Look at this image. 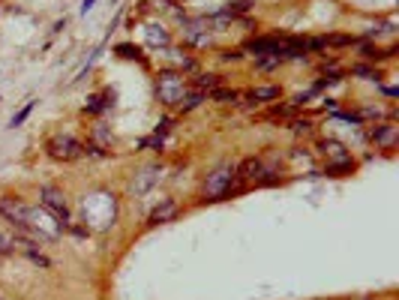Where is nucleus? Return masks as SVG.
I'll use <instances>...</instances> for the list:
<instances>
[{
	"instance_id": "nucleus-1",
	"label": "nucleus",
	"mask_w": 399,
	"mask_h": 300,
	"mask_svg": "<svg viewBox=\"0 0 399 300\" xmlns=\"http://www.w3.org/2000/svg\"><path fill=\"white\" fill-rule=\"evenodd\" d=\"M279 171H283V159L279 153H261V157H247L238 166V184L247 189L252 186H276Z\"/></svg>"
},
{
	"instance_id": "nucleus-2",
	"label": "nucleus",
	"mask_w": 399,
	"mask_h": 300,
	"mask_svg": "<svg viewBox=\"0 0 399 300\" xmlns=\"http://www.w3.org/2000/svg\"><path fill=\"white\" fill-rule=\"evenodd\" d=\"M238 180V166L234 162H220L213 171H207L202 180V198L204 202H222L231 195V186Z\"/></svg>"
},
{
	"instance_id": "nucleus-3",
	"label": "nucleus",
	"mask_w": 399,
	"mask_h": 300,
	"mask_svg": "<svg viewBox=\"0 0 399 300\" xmlns=\"http://www.w3.org/2000/svg\"><path fill=\"white\" fill-rule=\"evenodd\" d=\"M186 94H189V81H186L184 72H175V69H159L157 72V96L166 108L180 105Z\"/></svg>"
},
{
	"instance_id": "nucleus-4",
	"label": "nucleus",
	"mask_w": 399,
	"mask_h": 300,
	"mask_svg": "<svg viewBox=\"0 0 399 300\" xmlns=\"http://www.w3.org/2000/svg\"><path fill=\"white\" fill-rule=\"evenodd\" d=\"M180 39L193 48H211L213 45V24L211 15H195L180 21Z\"/></svg>"
},
{
	"instance_id": "nucleus-5",
	"label": "nucleus",
	"mask_w": 399,
	"mask_h": 300,
	"mask_svg": "<svg viewBox=\"0 0 399 300\" xmlns=\"http://www.w3.org/2000/svg\"><path fill=\"white\" fill-rule=\"evenodd\" d=\"M45 153L57 162H76L85 157V141H78L76 135L69 132H54L48 141H45Z\"/></svg>"
},
{
	"instance_id": "nucleus-6",
	"label": "nucleus",
	"mask_w": 399,
	"mask_h": 300,
	"mask_svg": "<svg viewBox=\"0 0 399 300\" xmlns=\"http://www.w3.org/2000/svg\"><path fill=\"white\" fill-rule=\"evenodd\" d=\"M39 204H42V211H48L54 220H57L60 225V231H66L69 229V202H66V193H63L60 186H42L39 189Z\"/></svg>"
},
{
	"instance_id": "nucleus-7",
	"label": "nucleus",
	"mask_w": 399,
	"mask_h": 300,
	"mask_svg": "<svg viewBox=\"0 0 399 300\" xmlns=\"http://www.w3.org/2000/svg\"><path fill=\"white\" fill-rule=\"evenodd\" d=\"M279 48H283V36L267 33V36H252V39H247L240 51H247L258 60V58H267V54H276L279 58Z\"/></svg>"
},
{
	"instance_id": "nucleus-8",
	"label": "nucleus",
	"mask_w": 399,
	"mask_h": 300,
	"mask_svg": "<svg viewBox=\"0 0 399 300\" xmlns=\"http://www.w3.org/2000/svg\"><path fill=\"white\" fill-rule=\"evenodd\" d=\"M369 139L375 141V148H382V150H393V148H396V141H399V126L391 123V121H382V123L369 126Z\"/></svg>"
},
{
	"instance_id": "nucleus-9",
	"label": "nucleus",
	"mask_w": 399,
	"mask_h": 300,
	"mask_svg": "<svg viewBox=\"0 0 399 300\" xmlns=\"http://www.w3.org/2000/svg\"><path fill=\"white\" fill-rule=\"evenodd\" d=\"M159 177H162V166H159V162H153V166L141 168L139 175L132 177V184H130V193H132V195H144V193H148V189H150L153 184H157Z\"/></svg>"
},
{
	"instance_id": "nucleus-10",
	"label": "nucleus",
	"mask_w": 399,
	"mask_h": 300,
	"mask_svg": "<svg viewBox=\"0 0 399 300\" xmlns=\"http://www.w3.org/2000/svg\"><path fill=\"white\" fill-rule=\"evenodd\" d=\"M144 42H148V48L162 51V48H168V45H171V30L166 24H159V21L144 24Z\"/></svg>"
},
{
	"instance_id": "nucleus-11",
	"label": "nucleus",
	"mask_w": 399,
	"mask_h": 300,
	"mask_svg": "<svg viewBox=\"0 0 399 300\" xmlns=\"http://www.w3.org/2000/svg\"><path fill=\"white\" fill-rule=\"evenodd\" d=\"M162 54H166V60H168V67L166 69H175V72H195L198 69V63H195V58L193 54H186V51H180V48H162Z\"/></svg>"
},
{
	"instance_id": "nucleus-12",
	"label": "nucleus",
	"mask_w": 399,
	"mask_h": 300,
	"mask_svg": "<svg viewBox=\"0 0 399 300\" xmlns=\"http://www.w3.org/2000/svg\"><path fill=\"white\" fill-rule=\"evenodd\" d=\"M177 213H180V204L175 202V198H162V202L150 211L148 225H150V229H157V225H162V222H171Z\"/></svg>"
},
{
	"instance_id": "nucleus-13",
	"label": "nucleus",
	"mask_w": 399,
	"mask_h": 300,
	"mask_svg": "<svg viewBox=\"0 0 399 300\" xmlns=\"http://www.w3.org/2000/svg\"><path fill=\"white\" fill-rule=\"evenodd\" d=\"M315 150H319V157H321L324 162H342V159L351 157L346 144L337 141V139H321L319 144H315Z\"/></svg>"
},
{
	"instance_id": "nucleus-14",
	"label": "nucleus",
	"mask_w": 399,
	"mask_h": 300,
	"mask_svg": "<svg viewBox=\"0 0 399 300\" xmlns=\"http://www.w3.org/2000/svg\"><path fill=\"white\" fill-rule=\"evenodd\" d=\"M114 108V90H99V94H90L87 96V105H85V114H103V112H112Z\"/></svg>"
},
{
	"instance_id": "nucleus-15",
	"label": "nucleus",
	"mask_w": 399,
	"mask_h": 300,
	"mask_svg": "<svg viewBox=\"0 0 399 300\" xmlns=\"http://www.w3.org/2000/svg\"><path fill=\"white\" fill-rule=\"evenodd\" d=\"M396 45H387V48H378V45L373 42H360V58L369 60V63H378V60H391L396 58Z\"/></svg>"
},
{
	"instance_id": "nucleus-16",
	"label": "nucleus",
	"mask_w": 399,
	"mask_h": 300,
	"mask_svg": "<svg viewBox=\"0 0 399 300\" xmlns=\"http://www.w3.org/2000/svg\"><path fill=\"white\" fill-rule=\"evenodd\" d=\"M279 96H283V87H276V85L247 90V99H252V103H274V99H279Z\"/></svg>"
},
{
	"instance_id": "nucleus-17",
	"label": "nucleus",
	"mask_w": 399,
	"mask_h": 300,
	"mask_svg": "<svg viewBox=\"0 0 399 300\" xmlns=\"http://www.w3.org/2000/svg\"><path fill=\"white\" fill-rule=\"evenodd\" d=\"M114 54H121L123 60H135V63H141L144 69H150V60L141 54L139 45H130V42H121V45H114Z\"/></svg>"
},
{
	"instance_id": "nucleus-18",
	"label": "nucleus",
	"mask_w": 399,
	"mask_h": 300,
	"mask_svg": "<svg viewBox=\"0 0 399 300\" xmlns=\"http://www.w3.org/2000/svg\"><path fill=\"white\" fill-rule=\"evenodd\" d=\"M355 171H357L355 157H348L342 162H328V166H324V175H330V177H346V175H355Z\"/></svg>"
},
{
	"instance_id": "nucleus-19",
	"label": "nucleus",
	"mask_w": 399,
	"mask_h": 300,
	"mask_svg": "<svg viewBox=\"0 0 399 300\" xmlns=\"http://www.w3.org/2000/svg\"><path fill=\"white\" fill-rule=\"evenodd\" d=\"M193 85H195V90H202V94H204V90H216V87H222V85H225V78H222V76H216V72H202V76H198V78L193 81Z\"/></svg>"
},
{
	"instance_id": "nucleus-20",
	"label": "nucleus",
	"mask_w": 399,
	"mask_h": 300,
	"mask_svg": "<svg viewBox=\"0 0 399 300\" xmlns=\"http://www.w3.org/2000/svg\"><path fill=\"white\" fill-rule=\"evenodd\" d=\"M211 99L213 103H220V105H238V99H240V90H229V87H216V90H211Z\"/></svg>"
},
{
	"instance_id": "nucleus-21",
	"label": "nucleus",
	"mask_w": 399,
	"mask_h": 300,
	"mask_svg": "<svg viewBox=\"0 0 399 300\" xmlns=\"http://www.w3.org/2000/svg\"><path fill=\"white\" fill-rule=\"evenodd\" d=\"M360 42L357 36H351V33H328L324 36V45H333V48H342V45H355Z\"/></svg>"
},
{
	"instance_id": "nucleus-22",
	"label": "nucleus",
	"mask_w": 399,
	"mask_h": 300,
	"mask_svg": "<svg viewBox=\"0 0 399 300\" xmlns=\"http://www.w3.org/2000/svg\"><path fill=\"white\" fill-rule=\"evenodd\" d=\"M202 103H204V94H202V90H193V94L184 96V103H180L177 108H180L184 114H189V112H195V108L202 105Z\"/></svg>"
},
{
	"instance_id": "nucleus-23",
	"label": "nucleus",
	"mask_w": 399,
	"mask_h": 300,
	"mask_svg": "<svg viewBox=\"0 0 399 300\" xmlns=\"http://www.w3.org/2000/svg\"><path fill=\"white\" fill-rule=\"evenodd\" d=\"M18 252V238L9 231H0V256H12Z\"/></svg>"
},
{
	"instance_id": "nucleus-24",
	"label": "nucleus",
	"mask_w": 399,
	"mask_h": 300,
	"mask_svg": "<svg viewBox=\"0 0 399 300\" xmlns=\"http://www.w3.org/2000/svg\"><path fill=\"white\" fill-rule=\"evenodd\" d=\"M351 76H360V78H366V81H382V72L373 69V67H366V63H360V67H351Z\"/></svg>"
},
{
	"instance_id": "nucleus-25",
	"label": "nucleus",
	"mask_w": 399,
	"mask_h": 300,
	"mask_svg": "<svg viewBox=\"0 0 399 300\" xmlns=\"http://www.w3.org/2000/svg\"><path fill=\"white\" fill-rule=\"evenodd\" d=\"M112 132L108 130H103V123H96L94 126V144H99V148H112Z\"/></svg>"
},
{
	"instance_id": "nucleus-26",
	"label": "nucleus",
	"mask_w": 399,
	"mask_h": 300,
	"mask_svg": "<svg viewBox=\"0 0 399 300\" xmlns=\"http://www.w3.org/2000/svg\"><path fill=\"white\" fill-rule=\"evenodd\" d=\"M33 105H36V99H27V103H24V108H21V112H18V114H12V121H9V126H12V130H15V126H21V123L27 121V117H30V112H33Z\"/></svg>"
},
{
	"instance_id": "nucleus-27",
	"label": "nucleus",
	"mask_w": 399,
	"mask_h": 300,
	"mask_svg": "<svg viewBox=\"0 0 399 300\" xmlns=\"http://www.w3.org/2000/svg\"><path fill=\"white\" fill-rule=\"evenodd\" d=\"M279 63H283V60H279L276 54H267V58H258V60H256V69H258V72H270V69H276Z\"/></svg>"
},
{
	"instance_id": "nucleus-28",
	"label": "nucleus",
	"mask_w": 399,
	"mask_h": 300,
	"mask_svg": "<svg viewBox=\"0 0 399 300\" xmlns=\"http://www.w3.org/2000/svg\"><path fill=\"white\" fill-rule=\"evenodd\" d=\"M297 108L292 103H283V105H274L270 108V117H283V121H288V117H294Z\"/></svg>"
},
{
	"instance_id": "nucleus-29",
	"label": "nucleus",
	"mask_w": 399,
	"mask_h": 300,
	"mask_svg": "<svg viewBox=\"0 0 399 300\" xmlns=\"http://www.w3.org/2000/svg\"><path fill=\"white\" fill-rule=\"evenodd\" d=\"M288 126H292L297 135H312V121H306V117H303V121H301V117H294Z\"/></svg>"
},
{
	"instance_id": "nucleus-30",
	"label": "nucleus",
	"mask_w": 399,
	"mask_h": 300,
	"mask_svg": "<svg viewBox=\"0 0 399 300\" xmlns=\"http://www.w3.org/2000/svg\"><path fill=\"white\" fill-rule=\"evenodd\" d=\"M85 157L105 159V157H108V150H105V148H99V144H94V141H87V144H85Z\"/></svg>"
},
{
	"instance_id": "nucleus-31",
	"label": "nucleus",
	"mask_w": 399,
	"mask_h": 300,
	"mask_svg": "<svg viewBox=\"0 0 399 300\" xmlns=\"http://www.w3.org/2000/svg\"><path fill=\"white\" fill-rule=\"evenodd\" d=\"M220 58L234 63V60H240V58H243V51H240V48H234V51H231V48H225V51H220Z\"/></svg>"
},
{
	"instance_id": "nucleus-32",
	"label": "nucleus",
	"mask_w": 399,
	"mask_h": 300,
	"mask_svg": "<svg viewBox=\"0 0 399 300\" xmlns=\"http://www.w3.org/2000/svg\"><path fill=\"white\" fill-rule=\"evenodd\" d=\"M94 3H96V0H85V3H81V15H87L90 9H94Z\"/></svg>"
},
{
	"instance_id": "nucleus-33",
	"label": "nucleus",
	"mask_w": 399,
	"mask_h": 300,
	"mask_svg": "<svg viewBox=\"0 0 399 300\" xmlns=\"http://www.w3.org/2000/svg\"><path fill=\"white\" fill-rule=\"evenodd\" d=\"M384 96H391V99H396V96H399V90H396V87H384Z\"/></svg>"
},
{
	"instance_id": "nucleus-34",
	"label": "nucleus",
	"mask_w": 399,
	"mask_h": 300,
	"mask_svg": "<svg viewBox=\"0 0 399 300\" xmlns=\"http://www.w3.org/2000/svg\"><path fill=\"white\" fill-rule=\"evenodd\" d=\"M366 300H373V297H366Z\"/></svg>"
}]
</instances>
